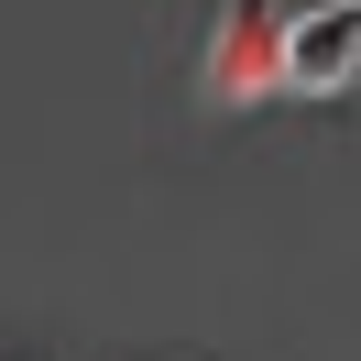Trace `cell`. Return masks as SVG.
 <instances>
[{
    "label": "cell",
    "instance_id": "cell-1",
    "mask_svg": "<svg viewBox=\"0 0 361 361\" xmlns=\"http://www.w3.org/2000/svg\"><path fill=\"white\" fill-rule=\"evenodd\" d=\"M350 77H361V0H295L285 11V55H274V88L339 99Z\"/></svg>",
    "mask_w": 361,
    "mask_h": 361
}]
</instances>
